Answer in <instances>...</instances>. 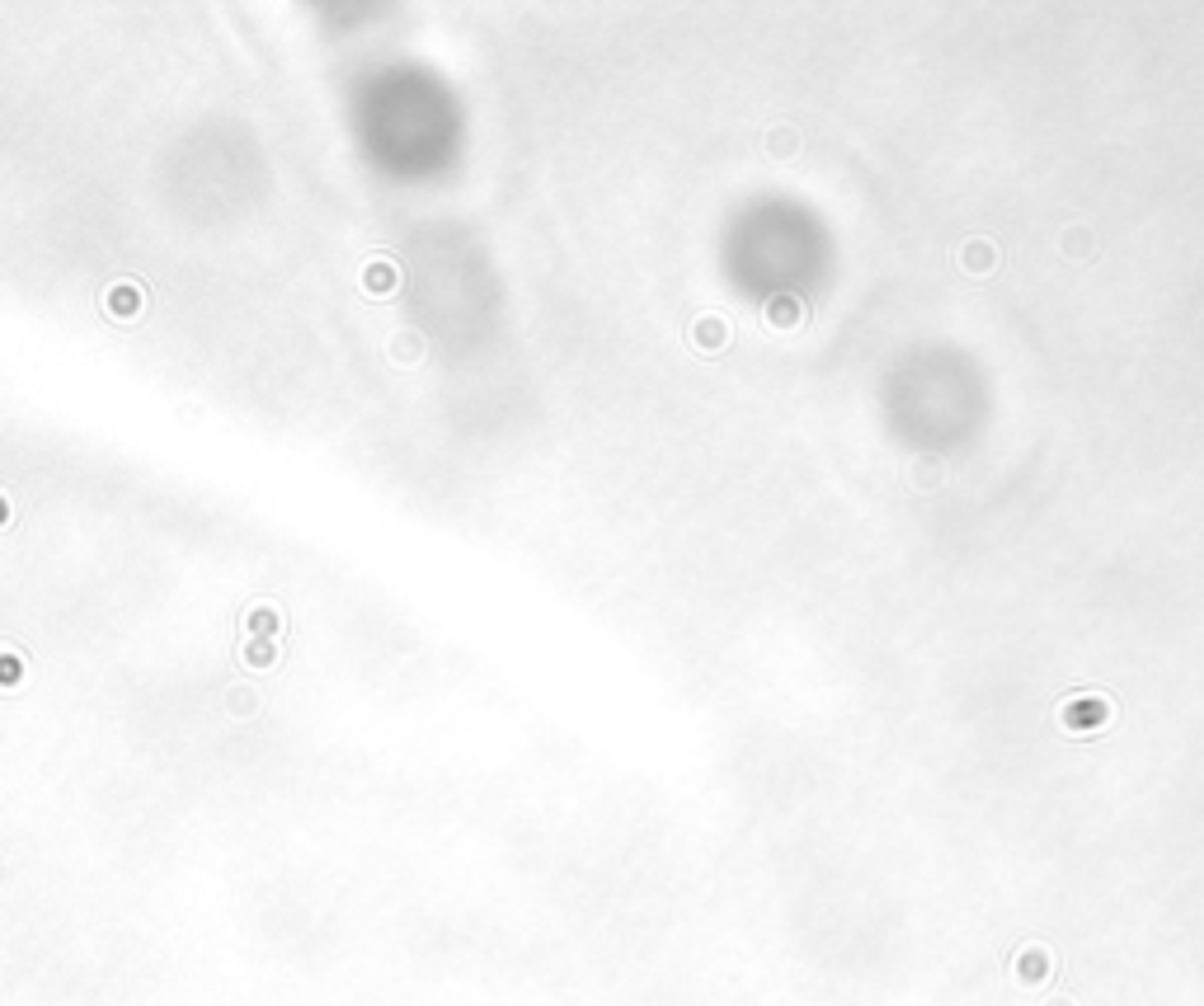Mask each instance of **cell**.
I'll return each mask as SVG.
<instances>
[{"mask_svg": "<svg viewBox=\"0 0 1204 1006\" xmlns=\"http://www.w3.org/2000/svg\"><path fill=\"white\" fill-rule=\"evenodd\" d=\"M1068 729H1097L1111 720V701L1106 697H1073L1064 706V715H1059Z\"/></svg>", "mask_w": 1204, "mask_h": 1006, "instance_id": "cell-1", "label": "cell"}, {"mask_svg": "<svg viewBox=\"0 0 1204 1006\" xmlns=\"http://www.w3.org/2000/svg\"><path fill=\"white\" fill-rule=\"evenodd\" d=\"M1054 245H1059V254H1064L1068 263L1097 259V235H1092V226H1082V221H1073V226H1064V231L1054 235Z\"/></svg>", "mask_w": 1204, "mask_h": 1006, "instance_id": "cell-2", "label": "cell"}, {"mask_svg": "<svg viewBox=\"0 0 1204 1006\" xmlns=\"http://www.w3.org/2000/svg\"><path fill=\"white\" fill-rule=\"evenodd\" d=\"M960 268H965L970 278H989L993 268H998L993 240H965V245H960Z\"/></svg>", "mask_w": 1204, "mask_h": 1006, "instance_id": "cell-3", "label": "cell"}, {"mask_svg": "<svg viewBox=\"0 0 1204 1006\" xmlns=\"http://www.w3.org/2000/svg\"><path fill=\"white\" fill-rule=\"evenodd\" d=\"M767 320H772L776 329H795V325H800V320H804L800 296H790V292L772 296V301H767Z\"/></svg>", "mask_w": 1204, "mask_h": 1006, "instance_id": "cell-4", "label": "cell"}, {"mask_svg": "<svg viewBox=\"0 0 1204 1006\" xmlns=\"http://www.w3.org/2000/svg\"><path fill=\"white\" fill-rule=\"evenodd\" d=\"M909 475L918 489H942L946 484V461L942 456H918V461L909 465Z\"/></svg>", "mask_w": 1204, "mask_h": 1006, "instance_id": "cell-5", "label": "cell"}, {"mask_svg": "<svg viewBox=\"0 0 1204 1006\" xmlns=\"http://www.w3.org/2000/svg\"><path fill=\"white\" fill-rule=\"evenodd\" d=\"M1045 950L1040 945H1031V950H1021V960H1017V974H1021V983H1035V978H1045Z\"/></svg>", "mask_w": 1204, "mask_h": 1006, "instance_id": "cell-6", "label": "cell"}, {"mask_svg": "<svg viewBox=\"0 0 1204 1006\" xmlns=\"http://www.w3.org/2000/svg\"><path fill=\"white\" fill-rule=\"evenodd\" d=\"M767 146H772V155H795L800 151V137H795V127H776Z\"/></svg>", "mask_w": 1204, "mask_h": 1006, "instance_id": "cell-7", "label": "cell"}, {"mask_svg": "<svg viewBox=\"0 0 1204 1006\" xmlns=\"http://www.w3.org/2000/svg\"><path fill=\"white\" fill-rule=\"evenodd\" d=\"M696 339L706 343V348H720V343L729 339V329L720 325V320H701V329H696Z\"/></svg>", "mask_w": 1204, "mask_h": 1006, "instance_id": "cell-8", "label": "cell"}, {"mask_svg": "<svg viewBox=\"0 0 1204 1006\" xmlns=\"http://www.w3.org/2000/svg\"><path fill=\"white\" fill-rule=\"evenodd\" d=\"M1050 1006H1064V1002H1050Z\"/></svg>", "mask_w": 1204, "mask_h": 1006, "instance_id": "cell-9", "label": "cell"}]
</instances>
